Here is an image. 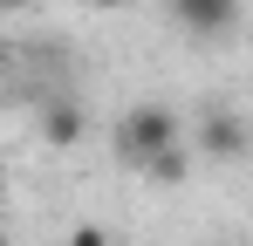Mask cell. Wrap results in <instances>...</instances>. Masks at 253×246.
<instances>
[{"mask_svg":"<svg viewBox=\"0 0 253 246\" xmlns=\"http://www.w3.org/2000/svg\"><path fill=\"white\" fill-rule=\"evenodd\" d=\"M199 158H219V164L247 158V117H233V110H206V117H199Z\"/></svg>","mask_w":253,"mask_h":246,"instance_id":"obj_3","label":"cell"},{"mask_svg":"<svg viewBox=\"0 0 253 246\" xmlns=\"http://www.w3.org/2000/svg\"><path fill=\"white\" fill-rule=\"evenodd\" d=\"M165 144H178V117H171L165 103H137V110H124V123H117V151H124L130 164H144L151 151H165Z\"/></svg>","mask_w":253,"mask_h":246,"instance_id":"obj_1","label":"cell"},{"mask_svg":"<svg viewBox=\"0 0 253 246\" xmlns=\"http://www.w3.org/2000/svg\"><path fill=\"white\" fill-rule=\"evenodd\" d=\"M14 7H21V0H0V14H14Z\"/></svg>","mask_w":253,"mask_h":246,"instance_id":"obj_9","label":"cell"},{"mask_svg":"<svg viewBox=\"0 0 253 246\" xmlns=\"http://www.w3.org/2000/svg\"><path fill=\"white\" fill-rule=\"evenodd\" d=\"M0 246H7V233H0Z\"/></svg>","mask_w":253,"mask_h":246,"instance_id":"obj_10","label":"cell"},{"mask_svg":"<svg viewBox=\"0 0 253 246\" xmlns=\"http://www.w3.org/2000/svg\"><path fill=\"white\" fill-rule=\"evenodd\" d=\"M69 246H110V233H103V226H76V233H69Z\"/></svg>","mask_w":253,"mask_h":246,"instance_id":"obj_6","label":"cell"},{"mask_svg":"<svg viewBox=\"0 0 253 246\" xmlns=\"http://www.w3.org/2000/svg\"><path fill=\"white\" fill-rule=\"evenodd\" d=\"M83 130H89V117H83V103H69V96H55V103L42 110V137H48V144H62V151L83 144Z\"/></svg>","mask_w":253,"mask_h":246,"instance_id":"obj_4","label":"cell"},{"mask_svg":"<svg viewBox=\"0 0 253 246\" xmlns=\"http://www.w3.org/2000/svg\"><path fill=\"white\" fill-rule=\"evenodd\" d=\"M89 7H124V0H89Z\"/></svg>","mask_w":253,"mask_h":246,"instance_id":"obj_8","label":"cell"},{"mask_svg":"<svg viewBox=\"0 0 253 246\" xmlns=\"http://www.w3.org/2000/svg\"><path fill=\"white\" fill-rule=\"evenodd\" d=\"M171 21L192 41H219L240 28V0H171Z\"/></svg>","mask_w":253,"mask_h":246,"instance_id":"obj_2","label":"cell"},{"mask_svg":"<svg viewBox=\"0 0 253 246\" xmlns=\"http://www.w3.org/2000/svg\"><path fill=\"white\" fill-rule=\"evenodd\" d=\"M0 205H7V164H0Z\"/></svg>","mask_w":253,"mask_h":246,"instance_id":"obj_7","label":"cell"},{"mask_svg":"<svg viewBox=\"0 0 253 246\" xmlns=\"http://www.w3.org/2000/svg\"><path fill=\"white\" fill-rule=\"evenodd\" d=\"M185 144H165V151H151V158L137 164V171H144V178H158V185H178V178H185Z\"/></svg>","mask_w":253,"mask_h":246,"instance_id":"obj_5","label":"cell"}]
</instances>
